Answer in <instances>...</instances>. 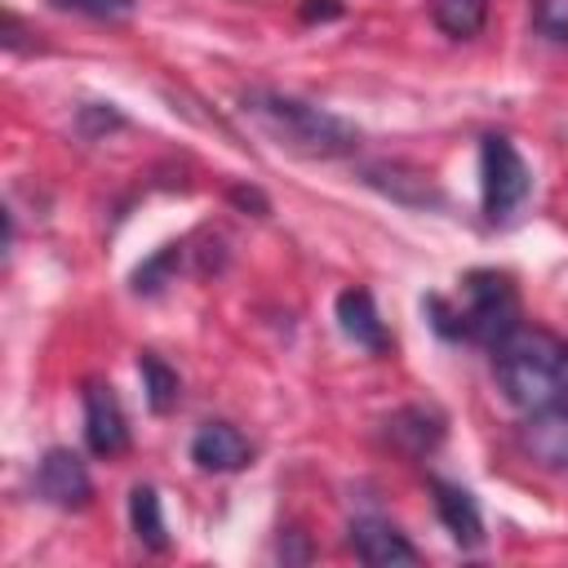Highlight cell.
<instances>
[{"label": "cell", "mask_w": 568, "mask_h": 568, "mask_svg": "<svg viewBox=\"0 0 568 568\" xmlns=\"http://www.w3.org/2000/svg\"><path fill=\"white\" fill-rule=\"evenodd\" d=\"M138 373H142V390H146L151 413H169V408L178 404V395H182L178 373H173L160 355H151V351H142V355H138Z\"/></svg>", "instance_id": "15"}, {"label": "cell", "mask_w": 568, "mask_h": 568, "mask_svg": "<svg viewBox=\"0 0 568 568\" xmlns=\"http://www.w3.org/2000/svg\"><path fill=\"white\" fill-rule=\"evenodd\" d=\"M493 373L501 395L524 413L568 408V342L550 328L519 324L493 346Z\"/></svg>", "instance_id": "1"}, {"label": "cell", "mask_w": 568, "mask_h": 568, "mask_svg": "<svg viewBox=\"0 0 568 568\" xmlns=\"http://www.w3.org/2000/svg\"><path fill=\"white\" fill-rule=\"evenodd\" d=\"M253 457L248 439L231 426V422H204L195 435H191V462L200 470H213V475H231V470H244Z\"/></svg>", "instance_id": "7"}, {"label": "cell", "mask_w": 568, "mask_h": 568, "mask_svg": "<svg viewBox=\"0 0 568 568\" xmlns=\"http://www.w3.org/2000/svg\"><path fill=\"white\" fill-rule=\"evenodd\" d=\"M337 13H342L337 0H306V4H302V18H306V22H315V18L324 22V18H337Z\"/></svg>", "instance_id": "19"}, {"label": "cell", "mask_w": 568, "mask_h": 568, "mask_svg": "<svg viewBox=\"0 0 568 568\" xmlns=\"http://www.w3.org/2000/svg\"><path fill=\"white\" fill-rule=\"evenodd\" d=\"M532 191V173L524 164V155L515 151L510 138L488 133L479 142V195H484V217L488 222H510L519 213V204Z\"/></svg>", "instance_id": "4"}, {"label": "cell", "mask_w": 568, "mask_h": 568, "mask_svg": "<svg viewBox=\"0 0 568 568\" xmlns=\"http://www.w3.org/2000/svg\"><path fill=\"white\" fill-rule=\"evenodd\" d=\"M519 444L537 466L568 470V408L528 413V422L519 426Z\"/></svg>", "instance_id": "9"}, {"label": "cell", "mask_w": 568, "mask_h": 568, "mask_svg": "<svg viewBox=\"0 0 568 568\" xmlns=\"http://www.w3.org/2000/svg\"><path fill=\"white\" fill-rule=\"evenodd\" d=\"M84 404V444L93 457H120L129 448V422L106 382H84L80 390Z\"/></svg>", "instance_id": "5"}, {"label": "cell", "mask_w": 568, "mask_h": 568, "mask_svg": "<svg viewBox=\"0 0 568 568\" xmlns=\"http://www.w3.org/2000/svg\"><path fill=\"white\" fill-rule=\"evenodd\" d=\"M337 328H342L355 346H364V351H373V355H382V351L390 346L386 324H382L377 302H373L368 288H342V293H337Z\"/></svg>", "instance_id": "10"}, {"label": "cell", "mask_w": 568, "mask_h": 568, "mask_svg": "<svg viewBox=\"0 0 568 568\" xmlns=\"http://www.w3.org/2000/svg\"><path fill=\"white\" fill-rule=\"evenodd\" d=\"M173 262H178V244L160 248V253H155L146 266H138V275H133V288H138V293H155V288H160V280L169 275V266H173Z\"/></svg>", "instance_id": "18"}, {"label": "cell", "mask_w": 568, "mask_h": 568, "mask_svg": "<svg viewBox=\"0 0 568 568\" xmlns=\"http://www.w3.org/2000/svg\"><path fill=\"white\" fill-rule=\"evenodd\" d=\"M351 550L373 564V568H390V564H417V546L386 519L377 515H364L351 524Z\"/></svg>", "instance_id": "8"}, {"label": "cell", "mask_w": 568, "mask_h": 568, "mask_svg": "<svg viewBox=\"0 0 568 568\" xmlns=\"http://www.w3.org/2000/svg\"><path fill=\"white\" fill-rule=\"evenodd\" d=\"M430 493H435V515L444 519L453 541L457 546H479L484 541V519H479L475 497L462 484H448V479H430Z\"/></svg>", "instance_id": "11"}, {"label": "cell", "mask_w": 568, "mask_h": 568, "mask_svg": "<svg viewBox=\"0 0 568 568\" xmlns=\"http://www.w3.org/2000/svg\"><path fill=\"white\" fill-rule=\"evenodd\" d=\"M390 439L404 444L413 457H422V453H430L444 439V422L430 408H404V413L390 417Z\"/></svg>", "instance_id": "12"}, {"label": "cell", "mask_w": 568, "mask_h": 568, "mask_svg": "<svg viewBox=\"0 0 568 568\" xmlns=\"http://www.w3.org/2000/svg\"><path fill=\"white\" fill-rule=\"evenodd\" d=\"M532 27L537 36L568 44V0H532Z\"/></svg>", "instance_id": "16"}, {"label": "cell", "mask_w": 568, "mask_h": 568, "mask_svg": "<svg viewBox=\"0 0 568 568\" xmlns=\"http://www.w3.org/2000/svg\"><path fill=\"white\" fill-rule=\"evenodd\" d=\"M430 18L439 31H448L453 40H470L484 31L488 18V0H430Z\"/></svg>", "instance_id": "14"}, {"label": "cell", "mask_w": 568, "mask_h": 568, "mask_svg": "<svg viewBox=\"0 0 568 568\" xmlns=\"http://www.w3.org/2000/svg\"><path fill=\"white\" fill-rule=\"evenodd\" d=\"M129 524H133V537H138L146 550H164V546H169L160 493H155L151 484H133V493H129Z\"/></svg>", "instance_id": "13"}, {"label": "cell", "mask_w": 568, "mask_h": 568, "mask_svg": "<svg viewBox=\"0 0 568 568\" xmlns=\"http://www.w3.org/2000/svg\"><path fill=\"white\" fill-rule=\"evenodd\" d=\"M240 111L284 151L306 155V160H333V155H351L359 146V129L315 102L275 93V89H248L240 98Z\"/></svg>", "instance_id": "2"}, {"label": "cell", "mask_w": 568, "mask_h": 568, "mask_svg": "<svg viewBox=\"0 0 568 568\" xmlns=\"http://www.w3.org/2000/svg\"><path fill=\"white\" fill-rule=\"evenodd\" d=\"M36 493L58 510H80L93 497V479L71 448H49L36 466Z\"/></svg>", "instance_id": "6"}, {"label": "cell", "mask_w": 568, "mask_h": 568, "mask_svg": "<svg viewBox=\"0 0 568 568\" xmlns=\"http://www.w3.org/2000/svg\"><path fill=\"white\" fill-rule=\"evenodd\" d=\"M231 200H235V204H253L257 213H266V200H262L257 191H231Z\"/></svg>", "instance_id": "20"}, {"label": "cell", "mask_w": 568, "mask_h": 568, "mask_svg": "<svg viewBox=\"0 0 568 568\" xmlns=\"http://www.w3.org/2000/svg\"><path fill=\"white\" fill-rule=\"evenodd\" d=\"M62 13H84V18H124L133 13L138 0H49Z\"/></svg>", "instance_id": "17"}, {"label": "cell", "mask_w": 568, "mask_h": 568, "mask_svg": "<svg viewBox=\"0 0 568 568\" xmlns=\"http://www.w3.org/2000/svg\"><path fill=\"white\" fill-rule=\"evenodd\" d=\"M422 311L430 315L435 333L444 337H462V342H479V346H497L506 333L519 328V293L510 284L506 271H470L462 280L457 297H422Z\"/></svg>", "instance_id": "3"}]
</instances>
